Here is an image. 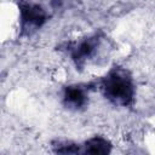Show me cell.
<instances>
[{"mask_svg": "<svg viewBox=\"0 0 155 155\" xmlns=\"http://www.w3.org/2000/svg\"><path fill=\"white\" fill-rule=\"evenodd\" d=\"M21 18L23 30H31L39 28L46 21L45 11L39 5L33 4H22L21 5Z\"/></svg>", "mask_w": 155, "mask_h": 155, "instance_id": "2", "label": "cell"}, {"mask_svg": "<svg viewBox=\"0 0 155 155\" xmlns=\"http://www.w3.org/2000/svg\"><path fill=\"white\" fill-rule=\"evenodd\" d=\"M97 44H98V40L96 38H88V39H85L82 40L81 42H79L71 51V56H73V59L76 62V64H84L85 61L91 57L97 47Z\"/></svg>", "mask_w": 155, "mask_h": 155, "instance_id": "3", "label": "cell"}, {"mask_svg": "<svg viewBox=\"0 0 155 155\" xmlns=\"http://www.w3.org/2000/svg\"><path fill=\"white\" fill-rule=\"evenodd\" d=\"M103 91L105 97L119 105H128L134 94L131 78L125 70L114 69L103 80Z\"/></svg>", "mask_w": 155, "mask_h": 155, "instance_id": "1", "label": "cell"}, {"mask_svg": "<svg viewBox=\"0 0 155 155\" xmlns=\"http://www.w3.org/2000/svg\"><path fill=\"white\" fill-rule=\"evenodd\" d=\"M53 148L54 151L59 154H76L80 151L79 147L70 142H58V144L53 145Z\"/></svg>", "mask_w": 155, "mask_h": 155, "instance_id": "6", "label": "cell"}, {"mask_svg": "<svg viewBox=\"0 0 155 155\" xmlns=\"http://www.w3.org/2000/svg\"><path fill=\"white\" fill-rule=\"evenodd\" d=\"M64 104L70 109H80L86 104L87 97L85 91L79 86H69L64 91Z\"/></svg>", "mask_w": 155, "mask_h": 155, "instance_id": "4", "label": "cell"}, {"mask_svg": "<svg viewBox=\"0 0 155 155\" xmlns=\"http://www.w3.org/2000/svg\"><path fill=\"white\" fill-rule=\"evenodd\" d=\"M111 150V145L110 143L101 137H94L91 138L90 140H87L85 143V153L88 154H96V155H103V154H108Z\"/></svg>", "mask_w": 155, "mask_h": 155, "instance_id": "5", "label": "cell"}]
</instances>
